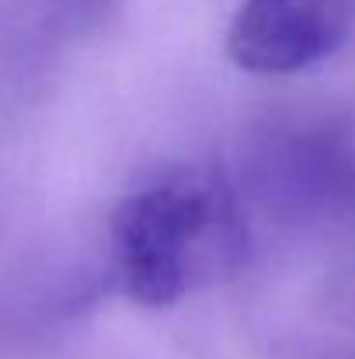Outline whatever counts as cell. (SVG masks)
<instances>
[{
  "mask_svg": "<svg viewBox=\"0 0 355 359\" xmlns=\"http://www.w3.org/2000/svg\"><path fill=\"white\" fill-rule=\"evenodd\" d=\"M355 0H240L227 53L258 77H289L331 60L352 32Z\"/></svg>",
  "mask_w": 355,
  "mask_h": 359,
  "instance_id": "7a4b0ae2",
  "label": "cell"
},
{
  "mask_svg": "<svg viewBox=\"0 0 355 359\" xmlns=\"http://www.w3.org/2000/svg\"><path fill=\"white\" fill-rule=\"evenodd\" d=\"M275 182L289 203L310 210H352L355 206V129H307L282 143Z\"/></svg>",
  "mask_w": 355,
  "mask_h": 359,
  "instance_id": "3957f363",
  "label": "cell"
},
{
  "mask_svg": "<svg viewBox=\"0 0 355 359\" xmlns=\"http://www.w3.org/2000/svg\"><path fill=\"white\" fill-rule=\"evenodd\" d=\"M247 251L234 189L206 171H171L143 182L116 206L112 265L139 307H174L227 276Z\"/></svg>",
  "mask_w": 355,
  "mask_h": 359,
  "instance_id": "6da1fadb",
  "label": "cell"
}]
</instances>
